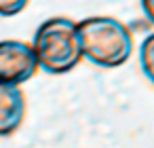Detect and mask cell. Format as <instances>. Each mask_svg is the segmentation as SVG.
<instances>
[{
    "label": "cell",
    "mask_w": 154,
    "mask_h": 148,
    "mask_svg": "<svg viewBox=\"0 0 154 148\" xmlns=\"http://www.w3.org/2000/svg\"><path fill=\"white\" fill-rule=\"evenodd\" d=\"M40 70L36 51L32 43L5 38L0 40V83L23 85L36 76Z\"/></svg>",
    "instance_id": "cell-3"
},
{
    "label": "cell",
    "mask_w": 154,
    "mask_h": 148,
    "mask_svg": "<svg viewBox=\"0 0 154 148\" xmlns=\"http://www.w3.org/2000/svg\"><path fill=\"white\" fill-rule=\"evenodd\" d=\"M137 59H139V70L146 76V80L154 87V32H150L139 49H137Z\"/></svg>",
    "instance_id": "cell-5"
},
{
    "label": "cell",
    "mask_w": 154,
    "mask_h": 148,
    "mask_svg": "<svg viewBox=\"0 0 154 148\" xmlns=\"http://www.w3.org/2000/svg\"><path fill=\"white\" fill-rule=\"evenodd\" d=\"M28 112L26 93L19 85L0 83V137H11L23 125Z\"/></svg>",
    "instance_id": "cell-4"
},
{
    "label": "cell",
    "mask_w": 154,
    "mask_h": 148,
    "mask_svg": "<svg viewBox=\"0 0 154 148\" xmlns=\"http://www.w3.org/2000/svg\"><path fill=\"white\" fill-rule=\"evenodd\" d=\"M32 47L36 51L40 70L51 76L68 74L85 59L78 21L66 15L45 19L34 32Z\"/></svg>",
    "instance_id": "cell-1"
},
{
    "label": "cell",
    "mask_w": 154,
    "mask_h": 148,
    "mask_svg": "<svg viewBox=\"0 0 154 148\" xmlns=\"http://www.w3.org/2000/svg\"><path fill=\"white\" fill-rule=\"evenodd\" d=\"M85 59L101 70L125 66L135 49L133 32L127 24L110 15H91L78 21Z\"/></svg>",
    "instance_id": "cell-2"
},
{
    "label": "cell",
    "mask_w": 154,
    "mask_h": 148,
    "mask_svg": "<svg viewBox=\"0 0 154 148\" xmlns=\"http://www.w3.org/2000/svg\"><path fill=\"white\" fill-rule=\"evenodd\" d=\"M139 9H141V15L146 17V21L154 26V0H139Z\"/></svg>",
    "instance_id": "cell-7"
},
{
    "label": "cell",
    "mask_w": 154,
    "mask_h": 148,
    "mask_svg": "<svg viewBox=\"0 0 154 148\" xmlns=\"http://www.w3.org/2000/svg\"><path fill=\"white\" fill-rule=\"evenodd\" d=\"M30 5V0H0V19L17 17Z\"/></svg>",
    "instance_id": "cell-6"
}]
</instances>
